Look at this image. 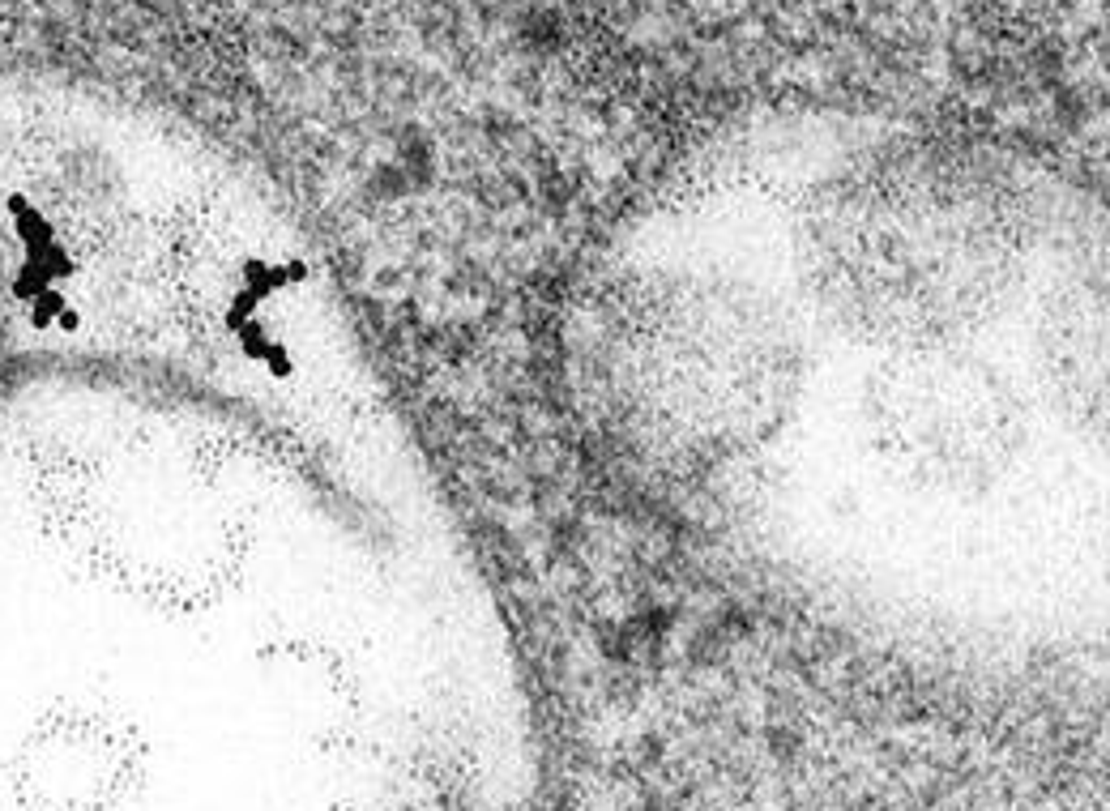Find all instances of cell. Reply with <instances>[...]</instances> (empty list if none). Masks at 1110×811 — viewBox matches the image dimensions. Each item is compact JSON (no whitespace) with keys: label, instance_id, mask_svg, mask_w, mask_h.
Listing matches in <instances>:
<instances>
[{"label":"cell","instance_id":"obj_3","mask_svg":"<svg viewBox=\"0 0 1110 811\" xmlns=\"http://www.w3.org/2000/svg\"><path fill=\"white\" fill-rule=\"evenodd\" d=\"M867 432L888 470L927 491L991 487L1025 440V410L991 363L957 346L897 351L867 385Z\"/></svg>","mask_w":1110,"mask_h":811},{"label":"cell","instance_id":"obj_1","mask_svg":"<svg viewBox=\"0 0 1110 811\" xmlns=\"http://www.w3.org/2000/svg\"><path fill=\"white\" fill-rule=\"evenodd\" d=\"M581 380L624 444L658 461H718L782 419L795 342L743 291L649 282L602 304Z\"/></svg>","mask_w":1110,"mask_h":811},{"label":"cell","instance_id":"obj_2","mask_svg":"<svg viewBox=\"0 0 1110 811\" xmlns=\"http://www.w3.org/2000/svg\"><path fill=\"white\" fill-rule=\"evenodd\" d=\"M953 197H850L807 235V274L846 325L897 351L957 346L987 316L1021 257V235Z\"/></svg>","mask_w":1110,"mask_h":811}]
</instances>
